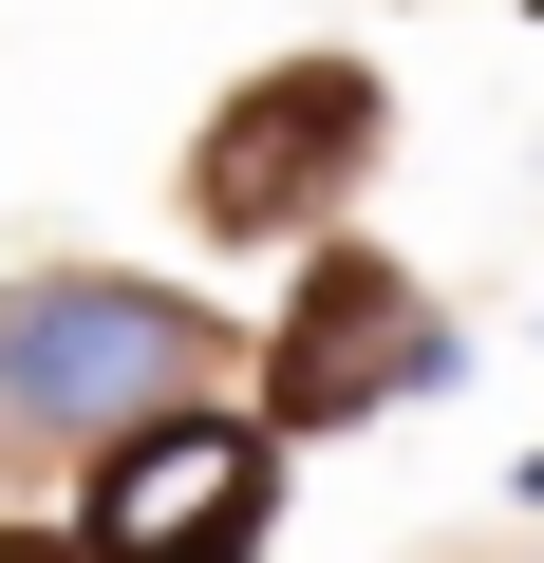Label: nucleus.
<instances>
[{"instance_id":"1","label":"nucleus","mask_w":544,"mask_h":563,"mask_svg":"<svg viewBox=\"0 0 544 563\" xmlns=\"http://www.w3.org/2000/svg\"><path fill=\"white\" fill-rule=\"evenodd\" d=\"M225 376V320L188 301V282H132V263H38V282H0V470H38V451H113L151 413H188Z\"/></svg>"},{"instance_id":"2","label":"nucleus","mask_w":544,"mask_h":563,"mask_svg":"<svg viewBox=\"0 0 544 563\" xmlns=\"http://www.w3.org/2000/svg\"><path fill=\"white\" fill-rule=\"evenodd\" d=\"M376 151H395V95H376L357 57H263V76L188 132V225H207V244H320Z\"/></svg>"},{"instance_id":"3","label":"nucleus","mask_w":544,"mask_h":563,"mask_svg":"<svg viewBox=\"0 0 544 563\" xmlns=\"http://www.w3.org/2000/svg\"><path fill=\"white\" fill-rule=\"evenodd\" d=\"M76 526L113 563H244L263 526H282V432L225 413V395H188V413H151V432H113L76 470Z\"/></svg>"},{"instance_id":"4","label":"nucleus","mask_w":544,"mask_h":563,"mask_svg":"<svg viewBox=\"0 0 544 563\" xmlns=\"http://www.w3.org/2000/svg\"><path fill=\"white\" fill-rule=\"evenodd\" d=\"M395 395H451V320L413 301L376 244H320L301 301H282V339H263V432H357Z\"/></svg>"},{"instance_id":"5","label":"nucleus","mask_w":544,"mask_h":563,"mask_svg":"<svg viewBox=\"0 0 544 563\" xmlns=\"http://www.w3.org/2000/svg\"><path fill=\"white\" fill-rule=\"evenodd\" d=\"M0 563H113L95 526H0Z\"/></svg>"},{"instance_id":"6","label":"nucleus","mask_w":544,"mask_h":563,"mask_svg":"<svg viewBox=\"0 0 544 563\" xmlns=\"http://www.w3.org/2000/svg\"><path fill=\"white\" fill-rule=\"evenodd\" d=\"M525 20H544V0H525Z\"/></svg>"}]
</instances>
